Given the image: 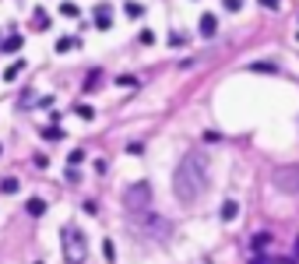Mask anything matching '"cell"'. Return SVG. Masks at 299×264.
<instances>
[{
  "label": "cell",
  "mask_w": 299,
  "mask_h": 264,
  "mask_svg": "<svg viewBox=\"0 0 299 264\" xmlns=\"http://www.w3.org/2000/svg\"><path fill=\"white\" fill-rule=\"evenodd\" d=\"M123 11H127V18H141V14H144V7L137 4V0H127V7H123Z\"/></svg>",
  "instance_id": "17"
},
{
  "label": "cell",
  "mask_w": 299,
  "mask_h": 264,
  "mask_svg": "<svg viewBox=\"0 0 299 264\" xmlns=\"http://www.w3.org/2000/svg\"><path fill=\"white\" fill-rule=\"evenodd\" d=\"M215 32H218V18H215V14H201V35H204V39H211Z\"/></svg>",
  "instance_id": "8"
},
{
  "label": "cell",
  "mask_w": 299,
  "mask_h": 264,
  "mask_svg": "<svg viewBox=\"0 0 299 264\" xmlns=\"http://www.w3.org/2000/svg\"><path fill=\"white\" fill-rule=\"evenodd\" d=\"M117 85H123V88H134V85H137V78H117Z\"/></svg>",
  "instance_id": "30"
},
{
  "label": "cell",
  "mask_w": 299,
  "mask_h": 264,
  "mask_svg": "<svg viewBox=\"0 0 299 264\" xmlns=\"http://www.w3.org/2000/svg\"><path fill=\"white\" fill-rule=\"evenodd\" d=\"M74 113H78L81 120H92V117H95V109H92V106H85V102H78V106H74Z\"/></svg>",
  "instance_id": "18"
},
{
  "label": "cell",
  "mask_w": 299,
  "mask_h": 264,
  "mask_svg": "<svg viewBox=\"0 0 299 264\" xmlns=\"http://www.w3.org/2000/svg\"><path fill=\"white\" fill-rule=\"evenodd\" d=\"M271 180L282 194H299V166H278Z\"/></svg>",
  "instance_id": "4"
},
{
  "label": "cell",
  "mask_w": 299,
  "mask_h": 264,
  "mask_svg": "<svg viewBox=\"0 0 299 264\" xmlns=\"http://www.w3.org/2000/svg\"><path fill=\"white\" fill-rule=\"evenodd\" d=\"M70 50H78V35H60L57 39V53H70Z\"/></svg>",
  "instance_id": "11"
},
{
  "label": "cell",
  "mask_w": 299,
  "mask_h": 264,
  "mask_svg": "<svg viewBox=\"0 0 299 264\" xmlns=\"http://www.w3.org/2000/svg\"><path fill=\"white\" fill-rule=\"evenodd\" d=\"M99 85H102V81H99V70H95V74H92V78H88V85H85V92H95Z\"/></svg>",
  "instance_id": "26"
},
{
  "label": "cell",
  "mask_w": 299,
  "mask_h": 264,
  "mask_svg": "<svg viewBox=\"0 0 299 264\" xmlns=\"http://www.w3.org/2000/svg\"><path fill=\"white\" fill-rule=\"evenodd\" d=\"M0 191L4 194H18V176H4L0 180Z\"/></svg>",
  "instance_id": "16"
},
{
  "label": "cell",
  "mask_w": 299,
  "mask_h": 264,
  "mask_svg": "<svg viewBox=\"0 0 299 264\" xmlns=\"http://www.w3.org/2000/svg\"><path fill=\"white\" fill-rule=\"evenodd\" d=\"M60 14L63 18H78L81 11H78V4H60Z\"/></svg>",
  "instance_id": "21"
},
{
  "label": "cell",
  "mask_w": 299,
  "mask_h": 264,
  "mask_svg": "<svg viewBox=\"0 0 299 264\" xmlns=\"http://www.w3.org/2000/svg\"><path fill=\"white\" fill-rule=\"evenodd\" d=\"M81 159H85V152H81V148H74L70 159H67V162H70V169H78V166H81Z\"/></svg>",
  "instance_id": "23"
},
{
  "label": "cell",
  "mask_w": 299,
  "mask_h": 264,
  "mask_svg": "<svg viewBox=\"0 0 299 264\" xmlns=\"http://www.w3.org/2000/svg\"><path fill=\"white\" fill-rule=\"evenodd\" d=\"M95 173H99V176H106V173H109V166H106V159H95Z\"/></svg>",
  "instance_id": "29"
},
{
  "label": "cell",
  "mask_w": 299,
  "mask_h": 264,
  "mask_svg": "<svg viewBox=\"0 0 299 264\" xmlns=\"http://www.w3.org/2000/svg\"><path fill=\"white\" fill-rule=\"evenodd\" d=\"M60 243H63V261H67V264H85V257H88V240H85V229H81V225L67 222L63 229H60Z\"/></svg>",
  "instance_id": "2"
},
{
  "label": "cell",
  "mask_w": 299,
  "mask_h": 264,
  "mask_svg": "<svg viewBox=\"0 0 299 264\" xmlns=\"http://www.w3.org/2000/svg\"><path fill=\"white\" fill-rule=\"evenodd\" d=\"M123 204L130 211H144L148 204H152V183L141 180V183H130L127 187V194H123Z\"/></svg>",
  "instance_id": "3"
},
{
  "label": "cell",
  "mask_w": 299,
  "mask_h": 264,
  "mask_svg": "<svg viewBox=\"0 0 299 264\" xmlns=\"http://www.w3.org/2000/svg\"><path fill=\"white\" fill-rule=\"evenodd\" d=\"M137 43H141V46H152V43H155V32H152V28H144V32L137 35Z\"/></svg>",
  "instance_id": "22"
},
{
  "label": "cell",
  "mask_w": 299,
  "mask_h": 264,
  "mask_svg": "<svg viewBox=\"0 0 299 264\" xmlns=\"http://www.w3.org/2000/svg\"><path fill=\"white\" fill-rule=\"evenodd\" d=\"M137 229H144V233H155V236H169V233H173V229H169V222H159V215H141Z\"/></svg>",
  "instance_id": "5"
},
{
  "label": "cell",
  "mask_w": 299,
  "mask_h": 264,
  "mask_svg": "<svg viewBox=\"0 0 299 264\" xmlns=\"http://www.w3.org/2000/svg\"><path fill=\"white\" fill-rule=\"evenodd\" d=\"M222 7H226L229 14H236V11H243V0H222Z\"/></svg>",
  "instance_id": "24"
},
{
  "label": "cell",
  "mask_w": 299,
  "mask_h": 264,
  "mask_svg": "<svg viewBox=\"0 0 299 264\" xmlns=\"http://www.w3.org/2000/svg\"><path fill=\"white\" fill-rule=\"evenodd\" d=\"M32 28H35V32H46V28H50V18H46V11H43V7L32 14Z\"/></svg>",
  "instance_id": "14"
},
{
  "label": "cell",
  "mask_w": 299,
  "mask_h": 264,
  "mask_svg": "<svg viewBox=\"0 0 299 264\" xmlns=\"http://www.w3.org/2000/svg\"><path fill=\"white\" fill-rule=\"evenodd\" d=\"M127 152H130V155H141V152H144V144H141V141H130V144H127Z\"/></svg>",
  "instance_id": "27"
},
{
  "label": "cell",
  "mask_w": 299,
  "mask_h": 264,
  "mask_svg": "<svg viewBox=\"0 0 299 264\" xmlns=\"http://www.w3.org/2000/svg\"><path fill=\"white\" fill-rule=\"evenodd\" d=\"M102 254H106V261H109V264L117 261V247H113V240H106V243H102Z\"/></svg>",
  "instance_id": "20"
},
{
  "label": "cell",
  "mask_w": 299,
  "mask_h": 264,
  "mask_svg": "<svg viewBox=\"0 0 299 264\" xmlns=\"http://www.w3.org/2000/svg\"><path fill=\"white\" fill-rule=\"evenodd\" d=\"M296 39H299V32H296Z\"/></svg>",
  "instance_id": "32"
},
{
  "label": "cell",
  "mask_w": 299,
  "mask_h": 264,
  "mask_svg": "<svg viewBox=\"0 0 299 264\" xmlns=\"http://www.w3.org/2000/svg\"><path fill=\"white\" fill-rule=\"evenodd\" d=\"M260 7H268V11H278V7H282V0H260Z\"/></svg>",
  "instance_id": "28"
},
{
  "label": "cell",
  "mask_w": 299,
  "mask_h": 264,
  "mask_svg": "<svg viewBox=\"0 0 299 264\" xmlns=\"http://www.w3.org/2000/svg\"><path fill=\"white\" fill-rule=\"evenodd\" d=\"M268 243H271V236H268V233L250 236V250H253V254H264V250H268Z\"/></svg>",
  "instance_id": "10"
},
{
  "label": "cell",
  "mask_w": 299,
  "mask_h": 264,
  "mask_svg": "<svg viewBox=\"0 0 299 264\" xmlns=\"http://www.w3.org/2000/svg\"><path fill=\"white\" fill-rule=\"evenodd\" d=\"M208 180H211V173H208V159L197 155V152H186L183 162H179L176 173H173L176 201H179V204H194V201L208 191Z\"/></svg>",
  "instance_id": "1"
},
{
  "label": "cell",
  "mask_w": 299,
  "mask_h": 264,
  "mask_svg": "<svg viewBox=\"0 0 299 264\" xmlns=\"http://www.w3.org/2000/svg\"><path fill=\"white\" fill-rule=\"evenodd\" d=\"M250 264H275V257H268V254H253Z\"/></svg>",
  "instance_id": "25"
},
{
  "label": "cell",
  "mask_w": 299,
  "mask_h": 264,
  "mask_svg": "<svg viewBox=\"0 0 299 264\" xmlns=\"http://www.w3.org/2000/svg\"><path fill=\"white\" fill-rule=\"evenodd\" d=\"M35 264H43V261H35Z\"/></svg>",
  "instance_id": "31"
},
{
  "label": "cell",
  "mask_w": 299,
  "mask_h": 264,
  "mask_svg": "<svg viewBox=\"0 0 299 264\" xmlns=\"http://www.w3.org/2000/svg\"><path fill=\"white\" fill-rule=\"evenodd\" d=\"M21 70H25V60H14V64H11V67L4 70V81H14V78H18Z\"/></svg>",
  "instance_id": "15"
},
{
  "label": "cell",
  "mask_w": 299,
  "mask_h": 264,
  "mask_svg": "<svg viewBox=\"0 0 299 264\" xmlns=\"http://www.w3.org/2000/svg\"><path fill=\"white\" fill-rule=\"evenodd\" d=\"M0 152H4V148H0Z\"/></svg>",
  "instance_id": "33"
},
{
  "label": "cell",
  "mask_w": 299,
  "mask_h": 264,
  "mask_svg": "<svg viewBox=\"0 0 299 264\" xmlns=\"http://www.w3.org/2000/svg\"><path fill=\"white\" fill-rule=\"evenodd\" d=\"M95 28H113V4L109 0H102V4H95Z\"/></svg>",
  "instance_id": "6"
},
{
  "label": "cell",
  "mask_w": 299,
  "mask_h": 264,
  "mask_svg": "<svg viewBox=\"0 0 299 264\" xmlns=\"http://www.w3.org/2000/svg\"><path fill=\"white\" fill-rule=\"evenodd\" d=\"M25 211H28L32 218H43V215H46V201H43V198H32V201L25 204Z\"/></svg>",
  "instance_id": "9"
},
{
  "label": "cell",
  "mask_w": 299,
  "mask_h": 264,
  "mask_svg": "<svg viewBox=\"0 0 299 264\" xmlns=\"http://www.w3.org/2000/svg\"><path fill=\"white\" fill-rule=\"evenodd\" d=\"M236 215H239V204H236L233 198H226V201H222V208H218V218H222V222H236Z\"/></svg>",
  "instance_id": "7"
},
{
  "label": "cell",
  "mask_w": 299,
  "mask_h": 264,
  "mask_svg": "<svg viewBox=\"0 0 299 264\" xmlns=\"http://www.w3.org/2000/svg\"><path fill=\"white\" fill-rule=\"evenodd\" d=\"M63 137H67V131H63L60 124H53V127L43 131V141H63Z\"/></svg>",
  "instance_id": "13"
},
{
  "label": "cell",
  "mask_w": 299,
  "mask_h": 264,
  "mask_svg": "<svg viewBox=\"0 0 299 264\" xmlns=\"http://www.w3.org/2000/svg\"><path fill=\"white\" fill-rule=\"evenodd\" d=\"M250 70H257V74H278L275 64H250Z\"/></svg>",
  "instance_id": "19"
},
{
  "label": "cell",
  "mask_w": 299,
  "mask_h": 264,
  "mask_svg": "<svg viewBox=\"0 0 299 264\" xmlns=\"http://www.w3.org/2000/svg\"><path fill=\"white\" fill-rule=\"evenodd\" d=\"M21 50V35H7L4 43H0V53H18Z\"/></svg>",
  "instance_id": "12"
}]
</instances>
